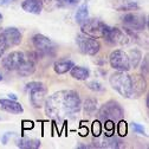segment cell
<instances>
[{"instance_id":"1","label":"cell","mask_w":149,"mask_h":149,"mask_svg":"<svg viewBox=\"0 0 149 149\" xmlns=\"http://www.w3.org/2000/svg\"><path fill=\"white\" fill-rule=\"evenodd\" d=\"M45 113L54 120H65L79 113L82 102L79 94L74 90H61L49 96L45 102Z\"/></svg>"},{"instance_id":"2","label":"cell","mask_w":149,"mask_h":149,"mask_svg":"<svg viewBox=\"0 0 149 149\" xmlns=\"http://www.w3.org/2000/svg\"><path fill=\"white\" fill-rule=\"evenodd\" d=\"M109 83L115 91L124 97V98H132L133 97V81L132 76L127 71H116L110 76Z\"/></svg>"},{"instance_id":"3","label":"cell","mask_w":149,"mask_h":149,"mask_svg":"<svg viewBox=\"0 0 149 149\" xmlns=\"http://www.w3.org/2000/svg\"><path fill=\"white\" fill-rule=\"evenodd\" d=\"M124 116V110L116 101H108L98 110V117L101 121H114L118 122Z\"/></svg>"},{"instance_id":"4","label":"cell","mask_w":149,"mask_h":149,"mask_svg":"<svg viewBox=\"0 0 149 149\" xmlns=\"http://www.w3.org/2000/svg\"><path fill=\"white\" fill-rule=\"evenodd\" d=\"M26 91L30 95V102L33 108H42L46 100L47 89L42 82H30L26 84Z\"/></svg>"},{"instance_id":"5","label":"cell","mask_w":149,"mask_h":149,"mask_svg":"<svg viewBox=\"0 0 149 149\" xmlns=\"http://www.w3.org/2000/svg\"><path fill=\"white\" fill-rule=\"evenodd\" d=\"M76 44L83 54L96 56L101 50V44L97 38L90 37L85 33H79L76 37Z\"/></svg>"},{"instance_id":"6","label":"cell","mask_w":149,"mask_h":149,"mask_svg":"<svg viewBox=\"0 0 149 149\" xmlns=\"http://www.w3.org/2000/svg\"><path fill=\"white\" fill-rule=\"evenodd\" d=\"M32 44L39 56H54L56 50H57L56 43H53L44 34H39V33L33 36Z\"/></svg>"},{"instance_id":"7","label":"cell","mask_w":149,"mask_h":149,"mask_svg":"<svg viewBox=\"0 0 149 149\" xmlns=\"http://www.w3.org/2000/svg\"><path fill=\"white\" fill-rule=\"evenodd\" d=\"M109 26L98 19H88L81 24L82 33H85L94 38H103Z\"/></svg>"},{"instance_id":"8","label":"cell","mask_w":149,"mask_h":149,"mask_svg":"<svg viewBox=\"0 0 149 149\" xmlns=\"http://www.w3.org/2000/svg\"><path fill=\"white\" fill-rule=\"evenodd\" d=\"M103 39L111 46H125L130 43V37L125 31L110 26L107 30Z\"/></svg>"},{"instance_id":"9","label":"cell","mask_w":149,"mask_h":149,"mask_svg":"<svg viewBox=\"0 0 149 149\" xmlns=\"http://www.w3.org/2000/svg\"><path fill=\"white\" fill-rule=\"evenodd\" d=\"M109 63L116 71H129L132 69L128 53L122 50H114L109 56Z\"/></svg>"},{"instance_id":"10","label":"cell","mask_w":149,"mask_h":149,"mask_svg":"<svg viewBox=\"0 0 149 149\" xmlns=\"http://www.w3.org/2000/svg\"><path fill=\"white\" fill-rule=\"evenodd\" d=\"M124 27L132 32H142L146 29V18L139 13H127L122 17Z\"/></svg>"},{"instance_id":"11","label":"cell","mask_w":149,"mask_h":149,"mask_svg":"<svg viewBox=\"0 0 149 149\" xmlns=\"http://www.w3.org/2000/svg\"><path fill=\"white\" fill-rule=\"evenodd\" d=\"M26 59V52L23 51H13L8 54H6L1 61L3 66L8 71H15L19 68L23 62Z\"/></svg>"},{"instance_id":"12","label":"cell","mask_w":149,"mask_h":149,"mask_svg":"<svg viewBox=\"0 0 149 149\" xmlns=\"http://www.w3.org/2000/svg\"><path fill=\"white\" fill-rule=\"evenodd\" d=\"M38 57H39V54L37 52H26V59L15 70L18 74H20L23 77L31 76L36 70V63L38 61Z\"/></svg>"},{"instance_id":"13","label":"cell","mask_w":149,"mask_h":149,"mask_svg":"<svg viewBox=\"0 0 149 149\" xmlns=\"http://www.w3.org/2000/svg\"><path fill=\"white\" fill-rule=\"evenodd\" d=\"M0 36L6 44V47H14L22 43V33L17 27H7L0 32Z\"/></svg>"},{"instance_id":"14","label":"cell","mask_w":149,"mask_h":149,"mask_svg":"<svg viewBox=\"0 0 149 149\" xmlns=\"http://www.w3.org/2000/svg\"><path fill=\"white\" fill-rule=\"evenodd\" d=\"M0 105H1V108L5 111H7V113H10V114H22L24 111L23 105L19 102H17V100L1 98L0 100Z\"/></svg>"},{"instance_id":"15","label":"cell","mask_w":149,"mask_h":149,"mask_svg":"<svg viewBox=\"0 0 149 149\" xmlns=\"http://www.w3.org/2000/svg\"><path fill=\"white\" fill-rule=\"evenodd\" d=\"M22 8L31 14H40L44 6L42 0H24L22 3Z\"/></svg>"},{"instance_id":"16","label":"cell","mask_w":149,"mask_h":149,"mask_svg":"<svg viewBox=\"0 0 149 149\" xmlns=\"http://www.w3.org/2000/svg\"><path fill=\"white\" fill-rule=\"evenodd\" d=\"M133 81V97H140L143 92L146 91L147 83L144 79V76L142 74H136V76H132Z\"/></svg>"},{"instance_id":"17","label":"cell","mask_w":149,"mask_h":149,"mask_svg":"<svg viewBox=\"0 0 149 149\" xmlns=\"http://www.w3.org/2000/svg\"><path fill=\"white\" fill-rule=\"evenodd\" d=\"M70 74H71L72 78L77 79V81H86L90 77V71L86 68L73 65L70 70Z\"/></svg>"},{"instance_id":"18","label":"cell","mask_w":149,"mask_h":149,"mask_svg":"<svg viewBox=\"0 0 149 149\" xmlns=\"http://www.w3.org/2000/svg\"><path fill=\"white\" fill-rule=\"evenodd\" d=\"M73 65H74V63L72 61L61 59V61H57L53 64V70L57 74H64V73L69 72Z\"/></svg>"},{"instance_id":"19","label":"cell","mask_w":149,"mask_h":149,"mask_svg":"<svg viewBox=\"0 0 149 149\" xmlns=\"http://www.w3.org/2000/svg\"><path fill=\"white\" fill-rule=\"evenodd\" d=\"M114 7L118 11H134L139 10V4L135 0H117L114 4Z\"/></svg>"},{"instance_id":"20","label":"cell","mask_w":149,"mask_h":149,"mask_svg":"<svg viewBox=\"0 0 149 149\" xmlns=\"http://www.w3.org/2000/svg\"><path fill=\"white\" fill-rule=\"evenodd\" d=\"M98 143H102L98 146V148H121V147H123L122 141L118 137H115L114 135L113 136L105 135V137Z\"/></svg>"},{"instance_id":"21","label":"cell","mask_w":149,"mask_h":149,"mask_svg":"<svg viewBox=\"0 0 149 149\" xmlns=\"http://www.w3.org/2000/svg\"><path fill=\"white\" fill-rule=\"evenodd\" d=\"M17 147L22 149H37L40 147V141L36 139H20L17 141Z\"/></svg>"},{"instance_id":"22","label":"cell","mask_w":149,"mask_h":149,"mask_svg":"<svg viewBox=\"0 0 149 149\" xmlns=\"http://www.w3.org/2000/svg\"><path fill=\"white\" fill-rule=\"evenodd\" d=\"M83 111L88 117H91L97 111V101L95 98H86L83 104Z\"/></svg>"},{"instance_id":"23","label":"cell","mask_w":149,"mask_h":149,"mask_svg":"<svg viewBox=\"0 0 149 149\" xmlns=\"http://www.w3.org/2000/svg\"><path fill=\"white\" fill-rule=\"evenodd\" d=\"M128 57H129V61H130V66L132 68H137L140 62L142 61V53L140 50L137 49H133L130 50L129 53H128Z\"/></svg>"},{"instance_id":"24","label":"cell","mask_w":149,"mask_h":149,"mask_svg":"<svg viewBox=\"0 0 149 149\" xmlns=\"http://www.w3.org/2000/svg\"><path fill=\"white\" fill-rule=\"evenodd\" d=\"M89 18V11H88V6L86 5H82L77 12H76V22L78 24L84 23L86 19Z\"/></svg>"},{"instance_id":"25","label":"cell","mask_w":149,"mask_h":149,"mask_svg":"<svg viewBox=\"0 0 149 149\" xmlns=\"http://www.w3.org/2000/svg\"><path fill=\"white\" fill-rule=\"evenodd\" d=\"M81 0H58L57 7L58 8H66V7H73L76 6Z\"/></svg>"},{"instance_id":"26","label":"cell","mask_w":149,"mask_h":149,"mask_svg":"<svg viewBox=\"0 0 149 149\" xmlns=\"http://www.w3.org/2000/svg\"><path fill=\"white\" fill-rule=\"evenodd\" d=\"M86 86H88V89H90L91 91H95V92H102V91H104V86H103L98 81L88 82Z\"/></svg>"},{"instance_id":"27","label":"cell","mask_w":149,"mask_h":149,"mask_svg":"<svg viewBox=\"0 0 149 149\" xmlns=\"http://www.w3.org/2000/svg\"><path fill=\"white\" fill-rule=\"evenodd\" d=\"M117 134L120 136H125L128 134V125H127L125 121L120 120L117 122Z\"/></svg>"},{"instance_id":"28","label":"cell","mask_w":149,"mask_h":149,"mask_svg":"<svg viewBox=\"0 0 149 149\" xmlns=\"http://www.w3.org/2000/svg\"><path fill=\"white\" fill-rule=\"evenodd\" d=\"M102 133V124L100 121H95L92 123V134H94L95 137H98Z\"/></svg>"},{"instance_id":"29","label":"cell","mask_w":149,"mask_h":149,"mask_svg":"<svg viewBox=\"0 0 149 149\" xmlns=\"http://www.w3.org/2000/svg\"><path fill=\"white\" fill-rule=\"evenodd\" d=\"M57 1H58V0H42L43 6H45L50 11L57 7Z\"/></svg>"},{"instance_id":"30","label":"cell","mask_w":149,"mask_h":149,"mask_svg":"<svg viewBox=\"0 0 149 149\" xmlns=\"http://www.w3.org/2000/svg\"><path fill=\"white\" fill-rule=\"evenodd\" d=\"M140 63H141V71H142V74L146 77L147 74H148V57H147V56L144 57L143 62L141 61Z\"/></svg>"},{"instance_id":"31","label":"cell","mask_w":149,"mask_h":149,"mask_svg":"<svg viewBox=\"0 0 149 149\" xmlns=\"http://www.w3.org/2000/svg\"><path fill=\"white\" fill-rule=\"evenodd\" d=\"M132 128L134 129V132H136L137 134L144 135V128L141 124H139V123H132Z\"/></svg>"},{"instance_id":"32","label":"cell","mask_w":149,"mask_h":149,"mask_svg":"<svg viewBox=\"0 0 149 149\" xmlns=\"http://www.w3.org/2000/svg\"><path fill=\"white\" fill-rule=\"evenodd\" d=\"M13 134H14V133H5V134L1 136V143H3V144H7V143H8V140L13 136Z\"/></svg>"},{"instance_id":"33","label":"cell","mask_w":149,"mask_h":149,"mask_svg":"<svg viewBox=\"0 0 149 149\" xmlns=\"http://www.w3.org/2000/svg\"><path fill=\"white\" fill-rule=\"evenodd\" d=\"M7 50V47H6V44L4 43V40H3V38H1V36H0V58L4 56V53H5V51Z\"/></svg>"},{"instance_id":"34","label":"cell","mask_w":149,"mask_h":149,"mask_svg":"<svg viewBox=\"0 0 149 149\" xmlns=\"http://www.w3.org/2000/svg\"><path fill=\"white\" fill-rule=\"evenodd\" d=\"M14 0H0V6H7L10 4H12Z\"/></svg>"},{"instance_id":"35","label":"cell","mask_w":149,"mask_h":149,"mask_svg":"<svg viewBox=\"0 0 149 149\" xmlns=\"http://www.w3.org/2000/svg\"><path fill=\"white\" fill-rule=\"evenodd\" d=\"M1 24H3V14L0 13V31H1Z\"/></svg>"},{"instance_id":"36","label":"cell","mask_w":149,"mask_h":149,"mask_svg":"<svg viewBox=\"0 0 149 149\" xmlns=\"http://www.w3.org/2000/svg\"><path fill=\"white\" fill-rule=\"evenodd\" d=\"M8 96H10V98H11V100H17V96H15L14 94H10Z\"/></svg>"},{"instance_id":"37","label":"cell","mask_w":149,"mask_h":149,"mask_svg":"<svg viewBox=\"0 0 149 149\" xmlns=\"http://www.w3.org/2000/svg\"><path fill=\"white\" fill-rule=\"evenodd\" d=\"M3 79H4V77H3V74H1V73H0V82H1Z\"/></svg>"}]
</instances>
